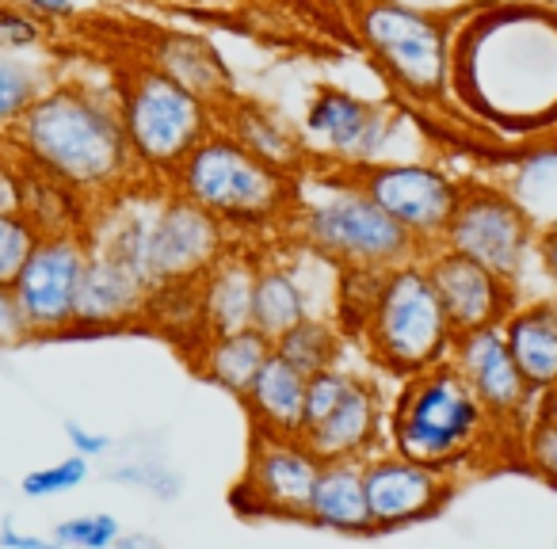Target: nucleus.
<instances>
[{
  "label": "nucleus",
  "instance_id": "obj_1",
  "mask_svg": "<svg viewBox=\"0 0 557 549\" xmlns=\"http://www.w3.org/2000/svg\"><path fill=\"white\" fill-rule=\"evenodd\" d=\"M9 146L32 169L54 176L81 199L123 195L138 172L119 92L62 80L50 85L9 130Z\"/></svg>",
  "mask_w": 557,
  "mask_h": 549
},
{
  "label": "nucleus",
  "instance_id": "obj_2",
  "mask_svg": "<svg viewBox=\"0 0 557 549\" xmlns=\"http://www.w3.org/2000/svg\"><path fill=\"white\" fill-rule=\"evenodd\" d=\"M508 439L450 359L409 374L389 412V447L417 462L462 470Z\"/></svg>",
  "mask_w": 557,
  "mask_h": 549
},
{
  "label": "nucleus",
  "instance_id": "obj_3",
  "mask_svg": "<svg viewBox=\"0 0 557 549\" xmlns=\"http://www.w3.org/2000/svg\"><path fill=\"white\" fill-rule=\"evenodd\" d=\"M169 179L172 191L218 217L230 233L287 225L298 202V179L248 153L230 130H210Z\"/></svg>",
  "mask_w": 557,
  "mask_h": 549
},
{
  "label": "nucleus",
  "instance_id": "obj_4",
  "mask_svg": "<svg viewBox=\"0 0 557 549\" xmlns=\"http://www.w3.org/2000/svg\"><path fill=\"white\" fill-rule=\"evenodd\" d=\"M287 229L298 237V245L318 252L321 260L336 263L341 271H389L428 255V248L401 222H394L348 176L344 164L329 172L318 199L306 202L298 195L295 210L287 217Z\"/></svg>",
  "mask_w": 557,
  "mask_h": 549
},
{
  "label": "nucleus",
  "instance_id": "obj_5",
  "mask_svg": "<svg viewBox=\"0 0 557 549\" xmlns=\"http://www.w3.org/2000/svg\"><path fill=\"white\" fill-rule=\"evenodd\" d=\"M230 237L233 233L218 217L169 187V195L149 210H126L111 217V229L100 233L96 245L123 255L153 290L161 283L199 279L233 245Z\"/></svg>",
  "mask_w": 557,
  "mask_h": 549
},
{
  "label": "nucleus",
  "instance_id": "obj_6",
  "mask_svg": "<svg viewBox=\"0 0 557 549\" xmlns=\"http://www.w3.org/2000/svg\"><path fill=\"white\" fill-rule=\"evenodd\" d=\"M356 336L363 340L367 359L397 378H409L424 366L450 359L455 328L424 260H409L382 275L379 295Z\"/></svg>",
  "mask_w": 557,
  "mask_h": 549
},
{
  "label": "nucleus",
  "instance_id": "obj_7",
  "mask_svg": "<svg viewBox=\"0 0 557 549\" xmlns=\"http://www.w3.org/2000/svg\"><path fill=\"white\" fill-rule=\"evenodd\" d=\"M119 100L134 164L146 176H172L180 161L214 130L218 111L153 62L126 77Z\"/></svg>",
  "mask_w": 557,
  "mask_h": 549
},
{
  "label": "nucleus",
  "instance_id": "obj_8",
  "mask_svg": "<svg viewBox=\"0 0 557 549\" xmlns=\"http://www.w3.org/2000/svg\"><path fill=\"white\" fill-rule=\"evenodd\" d=\"M359 39L379 58L382 73L420 103H440L450 88L447 16L409 9L401 0H359L351 9Z\"/></svg>",
  "mask_w": 557,
  "mask_h": 549
},
{
  "label": "nucleus",
  "instance_id": "obj_9",
  "mask_svg": "<svg viewBox=\"0 0 557 549\" xmlns=\"http://www.w3.org/2000/svg\"><path fill=\"white\" fill-rule=\"evenodd\" d=\"M539 229H534L527 207L516 195L488 184H462L458 207L443 229V248L470 255V260L493 267L496 275L519 283L527 267Z\"/></svg>",
  "mask_w": 557,
  "mask_h": 549
},
{
  "label": "nucleus",
  "instance_id": "obj_10",
  "mask_svg": "<svg viewBox=\"0 0 557 549\" xmlns=\"http://www.w3.org/2000/svg\"><path fill=\"white\" fill-rule=\"evenodd\" d=\"M321 458L302 435H275L252 427L248 462L233 485V508L248 519H306Z\"/></svg>",
  "mask_w": 557,
  "mask_h": 549
},
{
  "label": "nucleus",
  "instance_id": "obj_11",
  "mask_svg": "<svg viewBox=\"0 0 557 549\" xmlns=\"http://www.w3.org/2000/svg\"><path fill=\"white\" fill-rule=\"evenodd\" d=\"M92 245L85 240V229H58L42 233L35 252L20 267L12 295L20 302L32 336H62L73 333V313H77L81 275Z\"/></svg>",
  "mask_w": 557,
  "mask_h": 549
},
{
  "label": "nucleus",
  "instance_id": "obj_12",
  "mask_svg": "<svg viewBox=\"0 0 557 549\" xmlns=\"http://www.w3.org/2000/svg\"><path fill=\"white\" fill-rule=\"evenodd\" d=\"M348 176L432 252L458 207L462 184L432 164H344Z\"/></svg>",
  "mask_w": 557,
  "mask_h": 549
},
{
  "label": "nucleus",
  "instance_id": "obj_13",
  "mask_svg": "<svg viewBox=\"0 0 557 549\" xmlns=\"http://www.w3.org/2000/svg\"><path fill=\"white\" fill-rule=\"evenodd\" d=\"M450 363L458 366V374L470 382V389L485 404V412L500 424V432L519 450V435L531 424L539 389L516 366V355H511L508 340H504V328L485 325V328H473V333L455 336Z\"/></svg>",
  "mask_w": 557,
  "mask_h": 549
},
{
  "label": "nucleus",
  "instance_id": "obj_14",
  "mask_svg": "<svg viewBox=\"0 0 557 549\" xmlns=\"http://www.w3.org/2000/svg\"><path fill=\"white\" fill-rule=\"evenodd\" d=\"M363 485L371 503L374 534L401 531V526L435 519L458 492V473L443 465L417 462L409 454L363 458Z\"/></svg>",
  "mask_w": 557,
  "mask_h": 549
},
{
  "label": "nucleus",
  "instance_id": "obj_15",
  "mask_svg": "<svg viewBox=\"0 0 557 549\" xmlns=\"http://www.w3.org/2000/svg\"><path fill=\"white\" fill-rule=\"evenodd\" d=\"M424 267L440 290V302L447 310L455 336L485 325H504V317L516 310V283L496 275L485 263L455 252V248L435 245L424 255Z\"/></svg>",
  "mask_w": 557,
  "mask_h": 549
},
{
  "label": "nucleus",
  "instance_id": "obj_16",
  "mask_svg": "<svg viewBox=\"0 0 557 549\" xmlns=\"http://www.w3.org/2000/svg\"><path fill=\"white\" fill-rule=\"evenodd\" d=\"M397 118L379 103H367L344 88H321L306 111V134L318 138L325 153L336 157V164H363L374 161V153L386 149L394 138Z\"/></svg>",
  "mask_w": 557,
  "mask_h": 549
},
{
  "label": "nucleus",
  "instance_id": "obj_17",
  "mask_svg": "<svg viewBox=\"0 0 557 549\" xmlns=\"http://www.w3.org/2000/svg\"><path fill=\"white\" fill-rule=\"evenodd\" d=\"M149 302V283L138 271L123 260V255L108 252V248L92 245L81 275L77 290V313H73V333H108V328L141 325Z\"/></svg>",
  "mask_w": 557,
  "mask_h": 549
},
{
  "label": "nucleus",
  "instance_id": "obj_18",
  "mask_svg": "<svg viewBox=\"0 0 557 549\" xmlns=\"http://www.w3.org/2000/svg\"><path fill=\"white\" fill-rule=\"evenodd\" d=\"M382 427V394L367 374H351L341 404L321 420L318 427L302 432V439L313 447V454L325 458H367L379 442Z\"/></svg>",
  "mask_w": 557,
  "mask_h": 549
},
{
  "label": "nucleus",
  "instance_id": "obj_19",
  "mask_svg": "<svg viewBox=\"0 0 557 549\" xmlns=\"http://www.w3.org/2000/svg\"><path fill=\"white\" fill-rule=\"evenodd\" d=\"M302 523L333 534H374L371 503L363 485V458H325L313 481Z\"/></svg>",
  "mask_w": 557,
  "mask_h": 549
},
{
  "label": "nucleus",
  "instance_id": "obj_20",
  "mask_svg": "<svg viewBox=\"0 0 557 549\" xmlns=\"http://www.w3.org/2000/svg\"><path fill=\"white\" fill-rule=\"evenodd\" d=\"M222 118H225V130L248 149L256 153L260 161H268L271 169L287 172V176H306L310 172V149L302 146L295 130L283 123V115L268 111L263 103H252V100H230L222 108Z\"/></svg>",
  "mask_w": 557,
  "mask_h": 549
},
{
  "label": "nucleus",
  "instance_id": "obj_21",
  "mask_svg": "<svg viewBox=\"0 0 557 549\" xmlns=\"http://www.w3.org/2000/svg\"><path fill=\"white\" fill-rule=\"evenodd\" d=\"M256 260L248 248L230 245L207 271L199 275L202 313L210 333H233L252 325V287H256Z\"/></svg>",
  "mask_w": 557,
  "mask_h": 549
},
{
  "label": "nucleus",
  "instance_id": "obj_22",
  "mask_svg": "<svg viewBox=\"0 0 557 549\" xmlns=\"http://www.w3.org/2000/svg\"><path fill=\"white\" fill-rule=\"evenodd\" d=\"M271 351H275V340L263 336L260 328L245 325V328H233V333L202 336L187 355H191V366L202 374V378L222 386L225 394L240 397L248 386H252L260 366L271 359Z\"/></svg>",
  "mask_w": 557,
  "mask_h": 549
},
{
  "label": "nucleus",
  "instance_id": "obj_23",
  "mask_svg": "<svg viewBox=\"0 0 557 549\" xmlns=\"http://www.w3.org/2000/svg\"><path fill=\"white\" fill-rule=\"evenodd\" d=\"M248 409V420L260 432L275 435H302V412H306V374L295 371L283 355L271 351V359L260 366L252 386L240 394Z\"/></svg>",
  "mask_w": 557,
  "mask_h": 549
},
{
  "label": "nucleus",
  "instance_id": "obj_24",
  "mask_svg": "<svg viewBox=\"0 0 557 549\" xmlns=\"http://www.w3.org/2000/svg\"><path fill=\"white\" fill-rule=\"evenodd\" d=\"M500 328L516 366L539 394L549 382H557V298L516 305Z\"/></svg>",
  "mask_w": 557,
  "mask_h": 549
},
{
  "label": "nucleus",
  "instance_id": "obj_25",
  "mask_svg": "<svg viewBox=\"0 0 557 549\" xmlns=\"http://www.w3.org/2000/svg\"><path fill=\"white\" fill-rule=\"evenodd\" d=\"M153 65L169 73L176 85H184L187 92L207 100L214 111H222L230 100H237L218 50L210 42L195 39V35H169V39H161L153 50Z\"/></svg>",
  "mask_w": 557,
  "mask_h": 549
},
{
  "label": "nucleus",
  "instance_id": "obj_26",
  "mask_svg": "<svg viewBox=\"0 0 557 549\" xmlns=\"http://www.w3.org/2000/svg\"><path fill=\"white\" fill-rule=\"evenodd\" d=\"M302 317H310V298H306L298 271L283 260H260L252 287V328L278 340Z\"/></svg>",
  "mask_w": 557,
  "mask_h": 549
},
{
  "label": "nucleus",
  "instance_id": "obj_27",
  "mask_svg": "<svg viewBox=\"0 0 557 549\" xmlns=\"http://www.w3.org/2000/svg\"><path fill=\"white\" fill-rule=\"evenodd\" d=\"M341 351H344V328L321 317H302L275 340V355H283L306 378L318 371H329V366H341Z\"/></svg>",
  "mask_w": 557,
  "mask_h": 549
},
{
  "label": "nucleus",
  "instance_id": "obj_28",
  "mask_svg": "<svg viewBox=\"0 0 557 549\" xmlns=\"http://www.w3.org/2000/svg\"><path fill=\"white\" fill-rule=\"evenodd\" d=\"M50 88L47 65L24 62L20 50H0V134H9L27 108Z\"/></svg>",
  "mask_w": 557,
  "mask_h": 549
},
{
  "label": "nucleus",
  "instance_id": "obj_29",
  "mask_svg": "<svg viewBox=\"0 0 557 549\" xmlns=\"http://www.w3.org/2000/svg\"><path fill=\"white\" fill-rule=\"evenodd\" d=\"M42 240V229L20 207H0V287H12L27 255Z\"/></svg>",
  "mask_w": 557,
  "mask_h": 549
},
{
  "label": "nucleus",
  "instance_id": "obj_30",
  "mask_svg": "<svg viewBox=\"0 0 557 549\" xmlns=\"http://www.w3.org/2000/svg\"><path fill=\"white\" fill-rule=\"evenodd\" d=\"M519 465L527 473H534L539 481L557 488V427L546 424V420L531 416L527 432L519 435V450H516Z\"/></svg>",
  "mask_w": 557,
  "mask_h": 549
},
{
  "label": "nucleus",
  "instance_id": "obj_31",
  "mask_svg": "<svg viewBox=\"0 0 557 549\" xmlns=\"http://www.w3.org/2000/svg\"><path fill=\"white\" fill-rule=\"evenodd\" d=\"M85 481H88V458L70 450V458H62V462L27 473V477L20 481V488H24V496H32V500H50V496L73 492V488L85 485Z\"/></svg>",
  "mask_w": 557,
  "mask_h": 549
},
{
  "label": "nucleus",
  "instance_id": "obj_32",
  "mask_svg": "<svg viewBox=\"0 0 557 549\" xmlns=\"http://www.w3.org/2000/svg\"><path fill=\"white\" fill-rule=\"evenodd\" d=\"M54 546H77V549H108L123 538V526L108 511H96V515H73L65 523H58V531L50 534Z\"/></svg>",
  "mask_w": 557,
  "mask_h": 549
},
{
  "label": "nucleus",
  "instance_id": "obj_33",
  "mask_svg": "<svg viewBox=\"0 0 557 549\" xmlns=\"http://www.w3.org/2000/svg\"><path fill=\"white\" fill-rule=\"evenodd\" d=\"M351 382V371H341V366H329V371H318L306 378V412H302V432L318 427L329 412L341 404L344 389Z\"/></svg>",
  "mask_w": 557,
  "mask_h": 549
},
{
  "label": "nucleus",
  "instance_id": "obj_34",
  "mask_svg": "<svg viewBox=\"0 0 557 549\" xmlns=\"http://www.w3.org/2000/svg\"><path fill=\"white\" fill-rule=\"evenodd\" d=\"M42 42V20L32 16L27 9H20L16 0L12 4H0V50H27Z\"/></svg>",
  "mask_w": 557,
  "mask_h": 549
},
{
  "label": "nucleus",
  "instance_id": "obj_35",
  "mask_svg": "<svg viewBox=\"0 0 557 549\" xmlns=\"http://www.w3.org/2000/svg\"><path fill=\"white\" fill-rule=\"evenodd\" d=\"M24 340H32V328H27L24 313H20L12 287H0V348H16Z\"/></svg>",
  "mask_w": 557,
  "mask_h": 549
},
{
  "label": "nucleus",
  "instance_id": "obj_36",
  "mask_svg": "<svg viewBox=\"0 0 557 549\" xmlns=\"http://www.w3.org/2000/svg\"><path fill=\"white\" fill-rule=\"evenodd\" d=\"M65 439H70V447H73V454H81V458H103L111 450V439L103 432H92V427H85V424H77V420H70L65 424Z\"/></svg>",
  "mask_w": 557,
  "mask_h": 549
},
{
  "label": "nucleus",
  "instance_id": "obj_37",
  "mask_svg": "<svg viewBox=\"0 0 557 549\" xmlns=\"http://www.w3.org/2000/svg\"><path fill=\"white\" fill-rule=\"evenodd\" d=\"M20 179H24V161L0 141V207H20Z\"/></svg>",
  "mask_w": 557,
  "mask_h": 549
},
{
  "label": "nucleus",
  "instance_id": "obj_38",
  "mask_svg": "<svg viewBox=\"0 0 557 549\" xmlns=\"http://www.w3.org/2000/svg\"><path fill=\"white\" fill-rule=\"evenodd\" d=\"M534 252H539V263H542V271H546L549 287L557 290V222L549 225V229L539 233V240H534Z\"/></svg>",
  "mask_w": 557,
  "mask_h": 549
},
{
  "label": "nucleus",
  "instance_id": "obj_39",
  "mask_svg": "<svg viewBox=\"0 0 557 549\" xmlns=\"http://www.w3.org/2000/svg\"><path fill=\"white\" fill-rule=\"evenodd\" d=\"M16 4L39 20H62V16H73V12H77L73 0H16Z\"/></svg>",
  "mask_w": 557,
  "mask_h": 549
},
{
  "label": "nucleus",
  "instance_id": "obj_40",
  "mask_svg": "<svg viewBox=\"0 0 557 549\" xmlns=\"http://www.w3.org/2000/svg\"><path fill=\"white\" fill-rule=\"evenodd\" d=\"M50 541H54V538H50ZM50 541L35 538V534H20L12 523L0 526V546H4V549H42V546H50Z\"/></svg>",
  "mask_w": 557,
  "mask_h": 549
},
{
  "label": "nucleus",
  "instance_id": "obj_41",
  "mask_svg": "<svg viewBox=\"0 0 557 549\" xmlns=\"http://www.w3.org/2000/svg\"><path fill=\"white\" fill-rule=\"evenodd\" d=\"M534 416L557 427V382H549V386L539 394V401H534Z\"/></svg>",
  "mask_w": 557,
  "mask_h": 549
}]
</instances>
